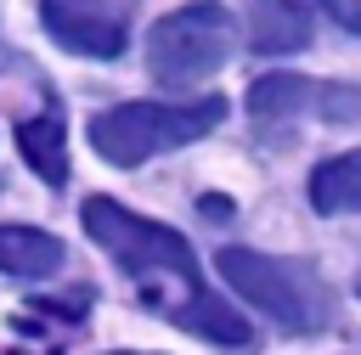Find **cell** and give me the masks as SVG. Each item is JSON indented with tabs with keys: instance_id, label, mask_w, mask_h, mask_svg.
Returning <instances> with one entry per match:
<instances>
[{
	"instance_id": "cell-1",
	"label": "cell",
	"mask_w": 361,
	"mask_h": 355,
	"mask_svg": "<svg viewBox=\"0 0 361 355\" xmlns=\"http://www.w3.org/2000/svg\"><path fill=\"white\" fill-rule=\"evenodd\" d=\"M85 231L135 282L147 310H158L180 332H197V338H214V344H248V321L214 287H203V265H197V254L180 231H169L158 220H141L135 208H124L113 197L85 203Z\"/></svg>"
},
{
	"instance_id": "cell-2",
	"label": "cell",
	"mask_w": 361,
	"mask_h": 355,
	"mask_svg": "<svg viewBox=\"0 0 361 355\" xmlns=\"http://www.w3.org/2000/svg\"><path fill=\"white\" fill-rule=\"evenodd\" d=\"M226 118V96H203V101H118L107 113L90 118V147L113 163V169H135L158 152H175L197 135H209Z\"/></svg>"
},
{
	"instance_id": "cell-3",
	"label": "cell",
	"mask_w": 361,
	"mask_h": 355,
	"mask_svg": "<svg viewBox=\"0 0 361 355\" xmlns=\"http://www.w3.org/2000/svg\"><path fill=\"white\" fill-rule=\"evenodd\" d=\"M237 45V23L220 0H186L175 6L169 17L152 23V39H147V73L164 85V90H192L203 85L209 73L226 68Z\"/></svg>"
},
{
	"instance_id": "cell-4",
	"label": "cell",
	"mask_w": 361,
	"mask_h": 355,
	"mask_svg": "<svg viewBox=\"0 0 361 355\" xmlns=\"http://www.w3.org/2000/svg\"><path fill=\"white\" fill-rule=\"evenodd\" d=\"M214 265L259 316H271V321H282L293 332H316L327 321V293H322L310 265L276 259V254H254V248H220Z\"/></svg>"
},
{
	"instance_id": "cell-5",
	"label": "cell",
	"mask_w": 361,
	"mask_h": 355,
	"mask_svg": "<svg viewBox=\"0 0 361 355\" xmlns=\"http://www.w3.org/2000/svg\"><path fill=\"white\" fill-rule=\"evenodd\" d=\"M45 17V34L79 56H118L124 51V23L118 17H102V11H79L68 0H45L39 6Z\"/></svg>"
},
{
	"instance_id": "cell-6",
	"label": "cell",
	"mask_w": 361,
	"mask_h": 355,
	"mask_svg": "<svg viewBox=\"0 0 361 355\" xmlns=\"http://www.w3.org/2000/svg\"><path fill=\"white\" fill-rule=\"evenodd\" d=\"M248 45L259 56H288L310 45V11H299L293 0H259L248 17Z\"/></svg>"
},
{
	"instance_id": "cell-7",
	"label": "cell",
	"mask_w": 361,
	"mask_h": 355,
	"mask_svg": "<svg viewBox=\"0 0 361 355\" xmlns=\"http://www.w3.org/2000/svg\"><path fill=\"white\" fill-rule=\"evenodd\" d=\"M62 265V242L51 231H34V225H0V270L6 276H23V282H39Z\"/></svg>"
},
{
	"instance_id": "cell-8",
	"label": "cell",
	"mask_w": 361,
	"mask_h": 355,
	"mask_svg": "<svg viewBox=\"0 0 361 355\" xmlns=\"http://www.w3.org/2000/svg\"><path fill=\"white\" fill-rule=\"evenodd\" d=\"M17 152L39 180H51V186L68 180V130H62V118H51V113L45 118H23L17 124Z\"/></svg>"
},
{
	"instance_id": "cell-9",
	"label": "cell",
	"mask_w": 361,
	"mask_h": 355,
	"mask_svg": "<svg viewBox=\"0 0 361 355\" xmlns=\"http://www.w3.org/2000/svg\"><path fill=\"white\" fill-rule=\"evenodd\" d=\"M310 203H316V214H361V147L316 163Z\"/></svg>"
},
{
	"instance_id": "cell-10",
	"label": "cell",
	"mask_w": 361,
	"mask_h": 355,
	"mask_svg": "<svg viewBox=\"0 0 361 355\" xmlns=\"http://www.w3.org/2000/svg\"><path fill=\"white\" fill-rule=\"evenodd\" d=\"M305 96H310L305 79H293V73H265V79L248 85V113H254V118H282V113H293Z\"/></svg>"
},
{
	"instance_id": "cell-11",
	"label": "cell",
	"mask_w": 361,
	"mask_h": 355,
	"mask_svg": "<svg viewBox=\"0 0 361 355\" xmlns=\"http://www.w3.org/2000/svg\"><path fill=\"white\" fill-rule=\"evenodd\" d=\"M333 17H338L350 34H361V0H338V11H333Z\"/></svg>"
},
{
	"instance_id": "cell-12",
	"label": "cell",
	"mask_w": 361,
	"mask_h": 355,
	"mask_svg": "<svg viewBox=\"0 0 361 355\" xmlns=\"http://www.w3.org/2000/svg\"><path fill=\"white\" fill-rule=\"evenodd\" d=\"M299 11H310V6H327V11H338V0H293Z\"/></svg>"
},
{
	"instance_id": "cell-13",
	"label": "cell",
	"mask_w": 361,
	"mask_h": 355,
	"mask_svg": "<svg viewBox=\"0 0 361 355\" xmlns=\"http://www.w3.org/2000/svg\"><path fill=\"white\" fill-rule=\"evenodd\" d=\"M118 355H135V349H118Z\"/></svg>"
},
{
	"instance_id": "cell-14",
	"label": "cell",
	"mask_w": 361,
	"mask_h": 355,
	"mask_svg": "<svg viewBox=\"0 0 361 355\" xmlns=\"http://www.w3.org/2000/svg\"><path fill=\"white\" fill-rule=\"evenodd\" d=\"M355 293H361V276H355Z\"/></svg>"
}]
</instances>
